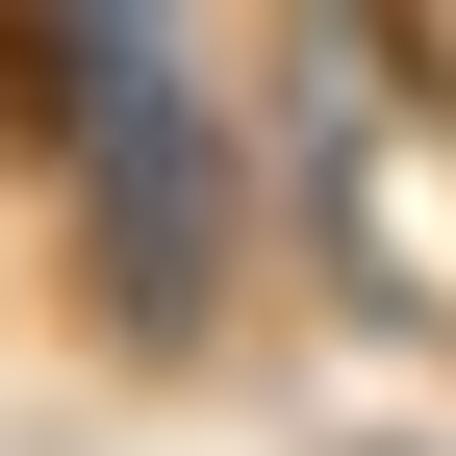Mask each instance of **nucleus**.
I'll return each mask as SVG.
<instances>
[{
    "instance_id": "obj_1",
    "label": "nucleus",
    "mask_w": 456,
    "mask_h": 456,
    "mask_svg": "<svg viewBox=\"0 0 456 456\" xmlns=\"http://www.w3.org/2000/svg\"><path fill=\"white\" fill-rule=\"evenodd\" d=\"M228 254H254V152L178 77V0H102V127H77V305L102 355H228Z\"/></svg>"
},
{
    "instance_id": "obj_2",
    "label": "nucleus",
    "mask_w": 456,
    "mask_h": 456,
    "mask_svg": "<svg viewBox=\"0 0 456 456\" xmlns=\"http://www.w3.org/2000/svg\"><path fill=\"white\" fill-rule=\"evenodd\" d=\"M279 203H305V279H330L355 330H431L406 228H380V51H355V26H305V51H279Z\"/></svg>"
},
{
    "instance_id": "obj_3",
    "label": "nucleus",
    "mask_w": 456,
    "mask_h": 456,
    "mask_svg": "<svg viewBox=\"0 0 456 456\" xmlns=\"http://www.w3.org/2000/svg\"><path fill=\"white\" fill-rule=\"evenodd\" d=\"M102 127V0H0V178H77Z\"/></svg>"
},
{
    "instance_id": "obj_4",
    "label": "nucleus",
    "mask_w": 456,
    "mask_h": 456,
    "mask_svg": "<svg viewBox=\"0 0 456 456\" xmlns=\"http://www.w3.org/2000/svg\"><path fill=\"white\" fill-rule=\"evenodd\" d=\"M330 26L380 51V102H406V127H456V0H330Z\"/></svg>"
}]
</instances>
